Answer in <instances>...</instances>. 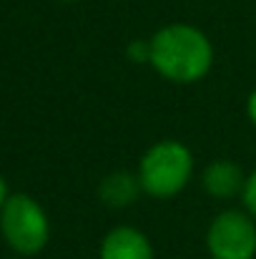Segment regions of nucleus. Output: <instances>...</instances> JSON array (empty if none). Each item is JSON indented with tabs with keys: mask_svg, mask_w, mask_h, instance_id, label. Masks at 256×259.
Returning a JSON list of instances; mask_svg holds the SVG:
<instances>
[{
	"mask_svg": "<svg viewBox=\"0 0 256 259\" xmlns=\"http://www.w3.org/2000/svg\"><path fill=\"white\" fill-rule=\"evenodd\" d=\"M206 249L211 259H254L256 219L246 209L219 211L206 229Z\"/></svg>",
	"mask_w": 256,
	"mask_h": 259,
	"instance_id": "20e7f679",
	"label": "nucleus"
},
{
	"mask_svg": "<svg viewBox=\"0 0 256 259\" xmlns=\"http://www.w3.org/2000/svg\"><path fill=\"white\" fill-rule=\"evenodd\" d=\"M126 56H128V61L131 63H148L151 61V40L146 38V40H131L128 43V48H126Z\"/></svg>",
	"mask_w": 256,
	"mask_h": 259,
	"instance_id": "6e6552de",
	"label": "nucleus"
},
{
	"mask_svg": "<svg viewBox=\"0 0 256 259\" xmlns=\"http://www.w3.org/2000/svg\"><path fill=\"white\" fill-rule=\"evenodd\" d=\"M246 116H249V121L254 123V128H256V88L249 93V98H246Z\"/></svg>",
	"mask_w": 256,
	"mask_h": 259,
	"instance_id": "9d476101",
	"label": "nucleus"
},
{
	"mask_svg": "<svg viewBox=\"0 0 256 259\" xmlns=\"http://www.w3.org/2000/svg\"><path fill=\"white\" fill-rule=\"evenodd\" d=\"M193 154L186 144L176 139H161L146 149L138 161V181L146 196L151 199H173L193 179Z\"/></svg>",
	"mask_w": 256,
	"mask_h": 259,
	"instance_id": "f03ea898",
	"label": "nucleus"
},
{
	"mask_svg": "<svg viewBox=\"0 0 256 259\" xmlns=\"http://www.w3.org/2000/svg\"><path fill=\"white\" fill-rule=\"evenodd\" d=\"M0 234L18 257H33L50 239V219L30 194H8L0 209Z\"/></svg>",
	"mask_w": 256,
	"mask_h": 259,
	"instance_id": "7ed1b4c3",
	"label": "nucleus"
},
{
	"mask_svg": "<svg viewBox=\"0 0 256 259\" xmlns=\"http://www.w3.org/2000/svg\"><path fill=\"white\" fill-rule=\"evenodd\" d=\"M241 201H244V209L256 219V169L251 174H246V184H244V191H241Z\"/></svg>",
	"mask_w": 256,
	"mask_h": 259,
	"instance_id": "1a4fd4ad",
	"label": "nucleus"
},
{
	"mask_svg": "<svg viewBox=\"0 0 256 259\" xmlns=\"http://www.w3.org/2000/svg\"><path fill=\"white\" fill-rule=\"evenodd\" d=\"M5 199H8V186H5V179H3V174H0V209H3Z\"/></svg>",
	"mask_w": 256,
	"mask_h": 259,
	"instance_id": "9b49d317",
	"label": "nucleus"
},
{
	"mask_svg": "<svg viewBox=\"0 0 256 259\" xmlns=\"http://www.w3.org/2000/svg\"><path fill=\"white\" fill-rule=\"evenodd\" d=\"M10 259H18V257H10Z\"/></svg>",
	"mask_w": 256,
	"mask_h": 259,
	"instance_id": "ddd939ff",
	"label": "nucleus"
},
{
	"mask_svg": "<svg viewBox=\"0 0 256 259\" xmlns=\"http://www.w3.org/2000/svg\"><path fill=\"white\" fill-rule=\"evenodd\" d=\"M141 194H143V189H141L138 174L126 171V169L106 174L98 184V199L108 209H126L133 201H138Z\"/></svg>",
	"mask_w": 256,
	"mask_h": 259,
	"instance_id": "0eeeda50",
	"label": "nucleus"
},
{
	"mask_svg": "<svg viewBox=\"0 0 256 259\" xmlns=\"http://www.w3.org/2000/svg\"><path fill=\"white\" fill-rule=\"evenodd\" d=\"M246 184V174L244 169L231 161V159H214L203 171H201V186L211 199L219 201H231L239 199Z\"/></svg>",
	"mask_w": 256,
	"mask_h": 259,
	"instance_id": "423d86ee",
	"label": "nucleus"
},
{
	"mask_svg": "<svg viewBox=\"0 0 256 259\" xmlns=\"http://www.w3.org/2000/svg\"><path fill=\"white\" fill-rule=\"evenodd\" d=\"M98 259H156V254L151 239L141 229L118 224L103 237Z\"/></svg>",
	"mask_w": 256,
	"mask_h": 259,
	"instance_id": "39448f33",
	"label": "nucleus"
},
{
	"mask_svg": "<svg viewBox=\"0 0 256 259\" xmlns=\"http://www.w3.org/2000/svg\"><path fill=\"white\" fill-rule=\"evenodd\" d=\"M148 66L171 83L191 86L203 81L214 68L211 38L191 23H169L151 38Z\"/></svg>",
	"mask_w": 256,
	"mask_h": 259,
	"instance_id": "f257e3e1",
	"label": "nucleus"
},
{
	"mask_svg": "<svg viewBox=\"0 0 256 259\" xmlns=\"http://www.w3.org/2000/svg\"><path fill=\"white\" fill-rule=\"evenodd\" d=\"M61 3H76V0H61Z\"/></svg>",
	"mask_w": 256,
	"mask_h": 259,
	"instance_id": "f8f14e48",
	"label": "nucleus"
}]
</instances>
